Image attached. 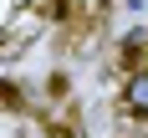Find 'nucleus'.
<instances>
[{"mask_svg":"<svg viewBox=\"0 0 148 138\" xmlns=\"http://www.w3.org/2000/svg\"><path fill=\"white\" fill-rule=\"evenodd\" d=\"M123 107L138 113V118H148V72H143V67L128 77V87H123Z\"/></svg>","mask_w":148,"mask_h":138,"instance_id":"nucleus-1","label":"nucleus"},{"mask_svg":"<svg viewBox=\"0 0 148 138\" xmlns=\"http://www.w3.org/2000/svg\"><path fill=\"white\" fill-rule=\"evenodd\" d=\"M10 102H21V92H15L10 82H0V107H10Z\"/></svg>","mask_w":148,"mask_h":138,"instance_id":"nucleus-2","label":"nucleus"}]
</instances>
